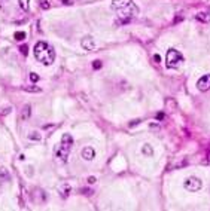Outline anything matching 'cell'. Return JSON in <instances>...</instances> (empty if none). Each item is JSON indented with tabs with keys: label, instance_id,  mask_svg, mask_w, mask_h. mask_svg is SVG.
Masks as SVG:
<instances>
[{
	"label": "cell",
	"instance_id": "6",
	"mask_svg": "<svg viewBox=\"0 0 210 211\" xmlns=\"http://www.w3.org/2000/svg\"><path fill=\"white\" fill-rule=\"evenodd\" d=\"M197 88L201 92H206L210 89V75H204L197 80Z\"/></svg>",
	"mask_w": 210,
	"mask_h": 211
},
{
	"label": "cell",
	"instance_id": "12",
	"mask_svg": "<svg viewBox=\"0 0 210 211\" xmlns=\"http://www.w3.org/2000/svg\"><path fill=\"white\" fill-rule=\"evenodd\" d=\"M61 143L66 146H69L72 147L73 146V137L70 135V134H63V137H61Z\"/></svg>",
	"mask_w": 210,
	"mask_h": 211
},
{
	"label": "cell",
	"instance_id": "9",
	"mask_svg": "<svg viewBox=\"0 0 210 211\" xmlns=\"http://www.w3.org/2000/svg\"><path fill=\"white\" fill-rule=\"evenodd\" d=\"M81 46L85 49V51H93L94 48H95V43H94L93 37L87 36V37H83V39L81 40Z\"/></svg>",
	"mask_w": 210,
	"mask_h": 211
},
{
	"label": "cell",
	"instance_id": "10",
	"mask_svg": "<svg viewBox=\"0 0 210 211\" xmlns=\"http://www.w3.org/2000/svg\"><path fill=\"white\" fill-rule=\"evenodd\" d=\"M30 116H31V107L27 104V106H24L23 110H21V121H28L30 119Z\"/></svg>",
	"mask_w": 210,
	"mask_h": 211
},
{
	"label": "cell",
	"instance_id": "17",
	"mask_svg": "<svg viewBox=\"0 0 210 211\" xmlns=\"http://www.w3.org/2000/svg\"><path fill=\"white\" fill-rule=\"evenodd\" d=\"M28 138L30 140H35V141H39L40 138H42V135L37 133V131H33V133H30V135H28Z\"/></svg>",
	"mask_w": 210,
	"mask_h": 211
},
{
	"label": "cell",
	"instance_id": "14",
	"mask_svg": "<svg viewBox=\"0 0 210 211\" xmlns=\"http://www.w3.org/2000/svg\"><path fill=\"white\" fill-rule=\"evenodd\" d=\"M142 152H143V155H145V156H152V155H153V149H152L151 144H143V147H142Z\"/></svg>",
	"mask_w": 210,
	"mask_h": 211
},
{
	"label": "cell",
	"instance_id": "15",
	"mask_svg": "<svg viewBox=\"0 0 210 211\" xmlns=\"http://www.w3.org/2000/svg\"><path fill=\"white\" fill-rule=\"evenodd\" d=\"M18 3H20V8H21L23 11L27 12L28 9H30V5H28V3H30V0H20Z\"/></svg>",
	"mask_w": 210,
	"mask_h": 211
},
{
	"label": "cell",
	"instance_id": "8",
	"mask_svg": "<svg viewBox=\"0 0 210 211\" xmlns=\"http://www.w3.org/2000/svg\"><path fill=\"white\" fill-rule=\"evenodd\" d=\"M82 158H83L85 161H93L94 158H95V150H94V147H91V146L83 147V150H82Z\"/></svg>",
	"mask_w": 210,
	"mask_h": 211
},
{
	"label": "cell",
	"instance_id": "11",
	"mask_svg": "<svg viewBox=\"0 0 210 211\" xmlns=\"http://www.w3.org/2000/svg\"><path fill=\"white\" fill-rule=\"evenodd\" d=\"M195 20L200 22H209L210 21V13H207V12H198V13L195 15Z\"/></svg>",
	"mask_w": 210,
	"mask_h": 211
},
{
	"label": "cell",
	"instance_id": "25",
	"mask_svg": "<svg viewBox=\"0 0 210 211\" xmlns=\"http://www.w3.org/2000/svg\"><path fill=\"white\" fill-rule=\"evenodd\" d=\"M139 123H140V119H136V121H131L130 126H136V125H139Z\"/></svg>",
	"mask_w": 210,
	"mask_h": 211
},
{
	"label": "cell",
	"instance_id": "29",
	"mask_svg": "<svg viewBox=\"0 0 210 211\" xmlns=\"http://www.w3.org/2000/svg\"><path fill=\"white\" fill-rule=\"evenodd\" d=\"M209 158H210V152H209Z\"/></svg>",
	"mask_w": 210,
	"mask_h": 211
},
{
	"label": "cell",
	"instance_id": "20",
	"mask_svg": "<svg viewBox=\"0 0 210 211\" xmlns=\"http://www.w3.org/2000/svg\"><path fill=\"white\" fill-rule=\"evenodd\" d=\"M39 79H40V78H39V75H37V73H30V80H31L33 83H36Z\"/></svg>",
	"mask_w": 210,
	"mask_h": 211
},
{
	"label": "cell",
	"instance_id": "7",
	"mask_svg": "<svg viewBox=\"0 0 210 211\" xmlns=\"http://www.w3.org/2000/svg\"><path fill=\"white\" fill-rule=\"evenodd\" d=\"M58 193L63 199H66L70 193H72V186H70L69 183H61L58 186Z\"/></svg>",
	"mask_w": 210,
	"mask_h": 211
},
{
	"label": "cell",
	"instance_id": "23",
	"mask_svg": "<svg viewBox=\"0 0 210 211\" xmlns=\"http://www.w3.org/2000/svg\"><path fill=\"white\" fill-rule=\"evenodd\" d=\"M20 51H21V54H23V55H27V54H28V48H27L25 45L20 48Z\"/></svg>",
	"mask_w": 210,
	"mask_h": 211
},
{
	"label": "cell",
	"instance_id": "24",
	"mask_svg": "<svg viewBox=\"0 0 210 211\" xmlns=\"http://www.w3.org/2000/svg\"><path fill=\"white\" fill-rule=\"evenodd\" d=\"M95 181H97V178L95 177H88L87 178V183H88V184H94Z\"/></svg>",
	"mask_w": 210,
	"mask_h": 211
},
{
	"label": "cell",
	"instance_id": "26",
	"mask_svg": "<svg viewBox=\"0 0 210 211\" xmlns=\"http://www.w3.org/2000/svg\"><path fill=\"white\" fill-rule=\"evenodd\" d=\"M164 118H165V116H164V113H158V115H157V119H160V121H163Z\"/></svg>",
	"mask_w": 210,
	"mask_h": 211
},
{
	"label": "cell",
	"instance_id": "4",
	"mask_svg": "<svg viewBox=\"0 0 210 211\" xmlns=\"http://www.w3.org/2000/svg\"><path fill=\"white\" fill-rule=\"evenodd\" d=\"M183 187H185L188 192H198V190H201V187H203V181H201L198 177L191 176V177H188L186 180H185Z\"/></svg>",
	"mask_w": 210,
	"mask_h": 211
},
{
	"label": "cell",
	"instance_id": "13",
	"mask_svg": "<svg viewBox=\"0 0 210 211\" xmlns=\"http://www.w3.org/2000/svg\"><path fill=\"white\" fill-rule=\"evenodd\" d=\"M0 180L2 181H9L11 180V174H9V171L6 169V168H0Z\"/></svg>",
	"mask_w": 210,
	"mask_h": 211
},
{
	"label": "cell",
	"instance_id": "1",
	"mask_svg": "<svg viewBox=\"0 0 210 211\" xmlns=\"http://www.w3.org/2000/svg\"><path fill=\"white\" fill-rule=\"evenodd\" d=\"M110 8H112V11L118 12L119 18H122V22L130 21V18L136 16L140 12L133 0H112Z\"/></svg>",
	"mask_w": 210,
	"mask_h": 211
},
{
	"label": "cell",
	"instance_id": "2",
	"mask_svg": "<svg viewBox=\"0 0 210 211\" xmlns=\"http://www.w3.org/2000/svg\"><path fill=\"white\" fill-rule=\"evenodd\" d=\"M33 54H35L36 60L45 66H51L54 61H55V51L48 42H37L33 48Z\"/></svg>",
	"mask_w": 210,
	"mask_h": 211
},
{
	"label": "cell",
	"instance_id": "18",
	"mask_svg": "<svg viewBox=\"0 0 210 211\" xmlns=\"http://www.w3.org/2000/svg\"><path fill=\"white\" fill-rule=\"evenodd\" d=\"M13 37H15V40H18V42H21L25 39V33L24 31H17V33L13 34Z\"/></svg>",
	"mask_w": 210,
	"mask_h": 211
},
{
	"label": "cell",
	"instance_id": "28",
	"mask_svg": "<svg viewBox=\"0 0 210 211\" xmlns=\"http://www.w3.org/2000/svg\"><path fill=\"white\" fill-rule=\"evenodd\" d=\"M63 3H64V5H72V2H70V0H63Z\"/></svg>",
	"mask_w": 210,
	"mask_h": 211
},
{
	"label": "cell",
	"instance_id": "5",
	"mask_svg": "<svg viewBox=\"0 0 210 211\" xmlns=\"http://www.w3.org/2000/svg\"><path fill=\"white\" fill-rule=\"evenodd\" d=\"M54 153H55V158L58 159L60 162H67L69 159V155H70V147L63 143H60L55 149H54Z\"/></svg>",
	"mask_w": 210,
	"mask_h": 211
},
{
	"label": "cell",
	"instance_id": "19",
	"mask_svg": "<svg viewBox=\"0 0 210 211\" xmlns=\"http://www.w3.org/2000/svg\"><path fill=\"white\" fill-rule=\"evenodd\" d=\"M40 8H42V9H49L51 5H49L48 0H40Z\"/></svg>",
	"mask_w": 210,
	"mask_h": 211
},
{
	"label": "cell",
	"instance_id": "3",
	"mask_svg": "<svg viewBox=\"0 0 210 211\" xmlns=\"http://www.w3.org/2000/svg\"><path fill=\"white\" fill-rule=\"evenodd\" d=\"M182 63H183V55L180 54V51L170 48L165 54V66L168 68H177Z\"/></svg>",
	"mask_w": 210,
	"mask_h": 211
},
{
	"label": "cell",
	"instance_id": "21",
	"mask_svg": "<svg viewBox=\"0 0 210 211\" xmlns=\"http://www.w3.org/2000/svg\"><path fill=\"white\" fill-rule=\"evenodd\" d=\"M93 67L95 68V70H98V68L101 67V61H100V60H95V61L93 63Z\"/></svg>",
	"mask_w": 210,
	"mask_h": 211
},
{
	"label": "cell",
	"instance_id": "22",
	"mask_svg": "<svg viewBox=\"0 0 210 211\" xmlns=\"http://www.w3.org/2000/svg\"><path fill=\"white\" fill-rule=\"evenodd\" d=\"M33 173H35V171H33V167H27V168H25V174H27L28 177H31V176H33Z\"/></svg>",
	"mask_w": 210,
	"mask_h": 211
},
{
	"label": "cell",
	"instance_id": "27",
	"mask_svg": "<svg viewBox=\"0 0 210 211\" xmlns=\"http://www.w3.org/2000/svg\"><path fill=\"white\" fill-rule=\"evenodd\" d=\"M11 110H12L11 107H8V109H6V110L3 111V115H9V113H11Z\"/></svg>",
	"mask_w": 210,
	"mask_h": 211
},
{
	"label": "cell",
	"instance_id": "16",
	"mask_svg": "<svg viewBox=\"0 0 210 211\" xmlns=\"http://www.w3.org/2000/svg\"><path fill=\"white\" fill-rule=\"evenodd\" d=\"M23 89L27 91V92H42V88L35 86V85H31V86H23Z\"/></svg>",
	"mask_w": 210,
	"mask_h": 211
}]
</instances>
